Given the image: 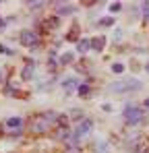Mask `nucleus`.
Listing matches in <instances>:
<instances>
[{
    "instance_id": "f257e3e1",
    "label": "nucleus",
    "mask_w": 149,
    "mask_h": 153,
    "mask_svg": "<svg viewBox=\"0 0 149 153\" xmlns=\"http://www.w3.org/2000/svg\"><path fill=\"white\" fill-rule=\"evenodd\" d=\"M139 89H141V81H137V79H124V81H116L110 85V91H116V93L139 91Z\"/></svg>"
},
{
    "instance_id": "f03ea898",
    "label": "nucleus",
    "mask_w": 149,
    "mask_h": 153,
    "mask_svg": "<svg viewBox=\"0 0 149 153\" xmlns=\"http://www.w3.org/2000/svg\"><path fill=\"white\" fill-rule=\"evenodd\" d=\"M143 110H139V108H135V105H126L124 108V120H126V124L128 126H133V124H139L141 120H143Z\"/></svg>"
},
{
    "instance_id": "7ed1b4c3",
    "label": "nucleus",
    "mask_w": 149,
    "mask_h": 153,
    "mask_svg": "<svg viewBox=\"0 0 149 153\" xmlns=\"http://www.w3.org/2000/svg\"><path fill=\"white\" fill-rule=\"evenodd\" d=\"M29 128H31V132L42 134V132H48V130H50V122L44 118V116H42V114H37V116H33V118H31Z\"/></svg>"
},
{
    "instance_id": "20e7f679",
    "label": "nucleus",
    "mask_w": 149,
    "mask_h": 153,
    "mask_svg": "<svg viewBox=\"0 0 149 153\" xmlns=\"http://www.w3.org/2000/svg\"><path fill=\"white\" fill-rule=\"evenodd\" d=\"M21 44H23L25 48H37L39 46V35L35 33V31H29V29H25L21 31Z\"/></svg>"
},
{
    "instance_id": "39448f33",
    "label": "nucleus",
    "mask_w": 149,
    "mask_h": 153,
    "mask_svg": "<svg viewBox=\"0 0 149 153\" xmlns=\"http://www.w3.org/2000/svg\"><path fill=\"white\" fill-rule=\"evenodd\" d=\"M91 128H93V122H91L89 118H83V120H81V124L77 126V130L73 132V137L77 139V141H79V139H81L83 134H87V132H89Z\"/></svg>"
},
{
    "instance_id": "423d86ee",
    "label": "nucleus",
    "mask_w": 149,
    "mask_h": 153,
    "mask_svg": "<svg viewBox=\"0 0 149 153\" xmlns=\"http://www.w3.org/2000/svg\"><path fill=\"white\" fill-rule=\"evenodd\" d=\"M54 6H56V10H58V17H60V15L66 17V15H73L74 13V6L69 4V2H56Z\"/></svg>"
},
{
    "instance_id": "0eeeda50",
    "label": "nucleus",
    "mask_w": 149,
    "mask_h": 153,
    "mask_svg": "<svg viewBox=\"0 0 149 153\" xmlns=\"http://www.w3.org/2000/svg\"><path fill=\"white\" fill-rule=\"evenodd\" d=\"M89 44H91L93 50L101 52V50H104V46H106V37H93V39H89Z\"/></svg>"
},
{
    "instance_id": "6e6552de",
    "label": "nucleus",
    "mask_w": 149,
    "mask_h": 153,
    "mask_svg": "<svg viewBox=\"0 0 149 153\" xmlns=\"http://www.w3.org/2000/svg\"><path fill=\"white\" fill-rule=\"evenodd\" d=\"M21 124H23L21 118H8V120H6V126L13 128V130H15V128H21Z\"/></svg>"
},
{
    "instance_id": "1a4fd4ad",
    "label": "nucleus",
    "mask_w": 149,
    "mask_h": 153,
    "mask_svg": "<svg viewBox=\"0 0 149 153\" xmlns=\"http://www.w3.org/2000/svg\"><path fill=\"white\" fill-rule=\"evenodd\" d=\"M91 48V44H89V39H81L79 44H77V50L81 52V54H85V52Z\"/></svg>"
},
{
    "instance_id": "9d476101",
    "label": "nucleus",
    "mask_w": 149,
    "mask_h": 153,
    "mask_svg": "<svg viewBox=\"0 0 149 153\" xmlns=\"http://www.w3.org/2000/svg\"><path fill=\"white\" fill-rule=\"evenodd\" d=\"M73 60H74L73 52H66V54H62V56H60V64H71Z\"/></svg>"
},
{
    "instance_id": "9b49d317",
    "label": "nucleus",
    "mask_w": 149,
    "mask_h": 153,
    "mask_svg": "<svg viewBox=\"0 0 149 153\" xmlns=\"http://www.w3.org/2000/svg\"><path fill=\"white\" fill-rule=\"evenodd\" d=\"M77 37H79V25H74L73 29H71V33L66 35V39H69V42H77Z\"/></svg>"
},
{
    "instance_id": "f8f14e48",
    "label": "nucleus",
    "mask_w": 149,
    "mask_h": 153,
    "mask_svg": "<svg viewBox=\"0 0 149 153\" xmlns=\"http://www.w3.org/2000/svg\"><path fill=\"white\" fill-rule=\"evenodd\" d=\"M77 93H79L81 97H87V95H89V85H79V87H77Z\"/></svg>"
},
{
    "instance_id": "ddd939ff",
    "label": "nucleus",
    "mask_w": 149,
    "mask_h": 153,
    "mask_svg": "<svg viewBox=\"0 0 149 153\" xmlns=\"http://www.w3.org/2000/svg\"><path fill=\"white\" fill-rule=\"evenodd\" d=\"M21 75H23V79H31V75H33V62H29V66H25Z\"/></svg>"
},
{
    "instance_id": "4468645a",
    "label": "nucleus",
    "mask_w": 149,
    "mask_h": 153,
    "mask_svg": "<svg viewBox=\"0 0 149 153\" xmlns=\"http://www.w3.org/2000/svg\"><path fill=\"white\" fill-rule=\"evenodd\" d=\"M56 25H58V17L56 19H50L48 23H44V29H54Z\"/></svg>"
},
{
    "instance_id": "2eb2a0df",
    "label": "nucleus",
    "mask_w": 149,
    "mask_h": 153,
    "mask_svg": "<svg viewBox=\"0 0 149 153\" xmlns=\"http://www.w3.org/2000/svg\"><path fill=\"white\" fill-rule=\"evenodd\" d=\"M143 21H145V23H149V2H145V4H143Z\"/></svg>"
},
{
    "instance_id": "dca6fc26",
    "label": "nucleus",
    "mask_w": 149,
    "mask_h": 153,
    "mask_svg": "<svg viewBox=\"0 0 149 153\" xmlns=\"http://www.w3.org/2000/svg\"><path fill=\"white\" fill-rule=\"evenodd\" d=\"M62 85H64V87H66V89H73V87H79V85H77V81H74V79H66V81H64V83H62Z\"/></svg>"
},
{
    "instance_id": "f3484780",
    "label": "nucleus",
    "mask_w": 149,
    "mask_h": 153,
    "mask_svg": "<svg viewBox=\"0 0 149 153\" xmlns=\"http://www.w3.org/2000/svg\"><path fill=\"white\" fill-rule=\"evenodd\" d=\"M99 25L108 27V25H114V19L112 17H106V19H99Z\"/></svg>"
},
{
    "instance_id": "a211bd4d",
    "label": "nucleus",
    "mask_w": 149,
    "mask_h": 153,
    "mask_svg": "<svg viewBox=\"0 0 149 153\" xmlns=\"http://www.w3.org/2000/svg\"><path fill=\"white\" fill-rule=\"evenodd\" d=\"M112 71H114L116 75H120V73L124 71V64H120V62H116V64H112Z\"/></svg>"
},
{
    "instance_id": "6ab92c4d",
    "label": "nucleus",
    "mask_w": 149,
    "mask_h": 153,
    "mask_svg": "<svg viewBox=\"0 0 149 153\" xmlns=\"http://www.w3.org/2000/svg\"><path fill=\"white\" fill-rule=\"evenodd\" d=\"M120 8H122V4H120V2H112V4H110V10H112V13H118Z\"/></svg>"
},
{
    "instance_id": "aec40b11",
    "label": "nucleus",
    "mask_w": 149,
    "mask_h": 153,
    "mask_svg": "<svg viewBox=\"0 0 149 153\" xmlns=\"http://www.w3.org/2000/svg\"><path fill=\"white\" fill-rule=\"evenodd\" d=\"M66 153H79V149H69Z\"/></svg>"
},
{
    "instance_id": "412c9836",
    "label": "nucleus",
    "mask_w": 149,
    "mask_h": 153,
    "mask_svg": "<svg viewBox=\"0 0 149 153\" xmlns=\"http://www.w3.org/2000/svg\"><path fill=\"white\" fill-rule=\"evenodd\" d=\"M145 105H147V108H149V100H145Z\"/></svg>"
},
{
    "instance_id": "4be33fe9",
    "label": "nucleus",
    "mask_w": 149,
    "mask_h": 153,
    "mask_svg": "<svg viewBox=\"0 0 149 153\" xmlns=\"http://www.w3.org/2000/svg\"><path fill=\"white\" fill-rule=\"evenodd\" d=\"M145 71H147V73H149V64H147V66H145Z\"/></svg>"
},
{
    "instance_id": "5701e85b",
    "label": "nucleus",
    "mask_w": 149,
    "mask_h": 153,
    "mask_svg": "<svg viewBox=\"0 0 149 153\" xmlns=\"http://www.w3.org/2000/svg\"><path fill=\"white\" fill-rule=\"evenodd\" d=\"M143 153H149V149H145V151H143Z\"/></svg>"
}]
</instances>
